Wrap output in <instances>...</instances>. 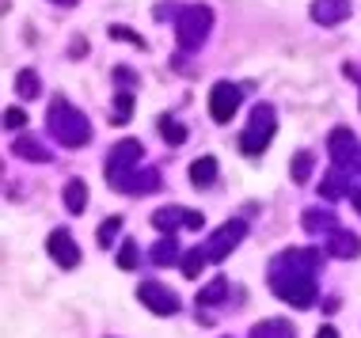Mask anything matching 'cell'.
I'll list each match as a JSON object with an SVG mask.
<instances>
[{
    "mask_svg": "<svg viewBox=\"0 0 361 338\" xmlns=\"http://www.w3.org/2000/svg\"><path fill=\"white\" fill-rule=\"evenodd\" d=\"M300 225H305V232H312V236H331L335 228H343V225H338V217L331 213V209H324V206H316V209H305V217H300Z\"/></svg>",
    "mask_w": 361,
    "mask_h": 338,
    "instance_id": "16",
    "label": "cell"
},
{
    "mask_svg": "<svg viewBox=\"0 0 361 338\" xmlns=\"http://www.w3.org/2000/svg\"><path fill=\"white\" fill-rule=\"evenodd\" d=\"M156 125H160L164 141H168L171 149H179V144L187 141V125H183L179 118H171V114H160V118H156Z\"/></svg>",
    "mask_w": 361,
    "mask_h": 338,
    "instance_id": "24",
    "label": "cell"
},
{
    "mask_svg": "<svg viewBox=\"0 0 361 338\" xmlns=\"http://www.w3.org/2000/svg\"><path fill=\"white\" fill-rule=\"evenodd\" d=\"M327 255L331 258H357L361 255V239L354 236V232H346V228H335L327 236Z\"/></svg>",
    "mask_w": 361,
    "mask_h": 338,
    "instance_id": "15",
    "label": "cell"
},
{
    "mask_svg": "<svg viewBox=\"0 0 361 338\" xmlns=\"http://www.w3.org/2000/svg\"><path fill=\"white\" fill-rule=\"evenodd\" d=\"M111 125H126L133 118V92H122L118 88V95H114V103H111Z\"/></svg>",
    "mask_w": 361,
    "mask_h": 338,
    "instance_id": "26",
    "label": "cell"
},
{
    "mask_svg": "<svg viewBox=\"0 0 361 338\" xmlns=\"http://www.w3.org/2000/svg\"><path fill=\"white\" fill-rule=\"evenodd\" d=\"M350 15V0H312V19L319 27H338Z\"/></svg>",
    "mask_w": 361,
    "mask_h": 338,
    "instance_id": "13",
    "label": "cell"
},
{
    "mask_svg": "<svg viewBox=\"0 0 361 338\" xmlns=\"http://www.w3.org/2000/svg\"><path fill=\"white\" fill-rule=\"evenodd\" d=\"M240 103H243V88H240V84L217 80L209 88V118L217 122V125H228L232 118H236Z\"/></svg>",
    "mask_w": 361,
    "mask_h": 338,
    "instance_id": "7",
    "label": "cell"
},
{
    "mask_svg": "<svg viewBox=\"0 0 361 338\" xmlns=\"http://www.w3.org/2000/svg\"><path fill=\"white\" fill-rule=\"evenodd\" d=\"M209 31H213V8L209 4H187L175 12V42H179L183 54L202 50Z\"/></svg>",
    "mask_w": 361,
    "mask_h": 338,
    "instance_id": "3",
    "label": "cell"
},
{
    "mask_svg": "<svg viewBox=\"0 0 361 338\" xmlns=\"http://www.w3.org/2000/svg\"><path fill=\"white\" fill-rule=\"evenodd\" d=\"M114 190H122V194H156V190L164 187V179H160V171L156 168H130V171H122V175H111L106 179Z\"/></svg>",
    "mask_w": 361,
    "mask_h": 338,
    "instance_id": "8",
    "label": "cell"
},
{
    "mask_svg": "<svg viewBox=\"0 0 361 338\" xmlns=\"http://www.w3.org/2000/svg\"><path fill=\"white\" fill-rule=\"evenodd\" d=\"M106 35H111V38H126V42H133L137 50H149V42H145V38H141L137 31H130V27H111Z\"/></svg>",
    "mask_w": 361,
    "mask_h": 338,
    "instance_id": "31",
    "label": "cell"
},
{
    "mask_svg": "<svg viewBox=\"0 0 361 338\" xmlns=\"http://www.w3.org/2000/svg\"><path fill=\"white\" fill-rule=\"evenodd\" d=\"M274 133H278V111L270 107V103H259V107L251 111L247 125H243V133H240V152L243 156L267 152L270 141H274Z\"/></svg>",
    "mask_w": 361,
    "mask_h": 338,
    "instance_id": "4",
    "label": "cell"
},
{
    "mask_svg": "<svg viewBox=\"0 0 361 338\" xmlns=\"http://www.w3.org/2000/svg\"><path fill=\"white\" fill-rule=\"evenodd\" d=\"M54 4H76V0H54Z\"/></svg>",
    "mask_w": 361,
    "mask_h": 338,
    "instance_id": "37",
    "label": "cell"
},
{
    "mask_svg": "<svg viewBox=\"0 0 361 338\" xmlns=\"http://www.w3.org/2000/svg\"><path fill=\"white\" fill-rule=\"evenodd\" d=\"M61 198H65V213H84L87 209V182L84 179H69L65 182V190H61Z\"/></svg>",
    "mask_w": 361,
    "mask_h": 338,
    "instance_id": "20",
    "label": "cell"
},
{
    "mask_svg": "<svg viewBox=\"0 0 361 338\" xmlns=\"http://www.w3.org/2000/svg\"><path fill=\"white\" fill-rule=\"evenodd\" d=\"M69 57H87V38H73V50Z\"/></svg>",
    "mask_w": 361,
    "mask_h": 338,
    "instance_id": "34",
    "label": "cell"
},
{
    "mask_svg": "<svg viewBox=\"0 0 361 338\" xmlns=\"http://www.w3.org/2000/svg\"><path fill=\"white\" fill-rule=\"evenodd\" d=\"M224 301H228V277H224V274L209 277V282L198 289V308H209V304H224Z\"/></svg>",
    "mask_w": 361,
    "mask_h": 338,
    "instance_id": "21",
    "label": "cell"
},
{
    "mask_svg": "<svg viewBox=\"0 0 361 338\" xmlns=\"http://www.w3.org/2000/svg\"><path fill=\"white\" fill-rule=\"evenodd\" d=\"M312 168H316V156H312L308 149L293 152V160H289V175H293V182H308V179H312Z\"/></svg>",
    "mask_w": 361,
    "mask_h": 338,
    "instance_id": "25",
    "label": "cell"
},
{
    "mask_svg": "<svg viewBox=\"0 0 361 338\" xmlns=\"http://www.w3.org/2000/svg\"><path fill=\"white\" fill-rule=\"evenodd\" d=\"M149 263H152V266H171V263H179V244H175V236L156 239L152 251H149Z\"/></svg>",
    "mask_w": 361,
    "mask_h": 338,
    "instance_id": "22",
    "label": "cell"
},
{
    "mask_svg": "<svg viewBox=\"0 0 361 338\" xmlns=\"http://www.w3.org/2000/svg\"><path fill=\"white\" fill-rule=\"evenodd\" d=\"M137 244H133V239H122V247H118V266L122 270H137Z\"/></svg>",
    "mask_w": 361,
    "mask_h": 338,
    "instance_id": "29",
    "label": "cell"
},
{
    "mask_svg": "<svg viewBox=\"0 0 361 338\" xmlns=\"http://www.w3.org/2000/svg\"><path fill=\"white\" fill-rule=\"evenodd\" d=\"M4 125H8V130H23V125H27V111L23 107H8L4 111Z\"/></svg>",
    "mask_w": 361,
    "mask_h": 338,
    "instance_id": "32",
    "label": "cell"
},
{
    "mask_svg": "<svg viewBox=\"0 0 361 338\" xmlns=\"http://www.w3.org/2000/svg\"><path fill=\"white\" fill-rule=\"evenodd\" d=\"M12 152L19 160H31V163H50L54 160L50 144H42L38 137H27V133H19V137L12 141Z\"/></svg>",
    "mask_w": 361,
    "mask_h": 338,
    "instance_id": "14",
    "label": "cell"
},
{
    "mask_svg": "<svg viewBox=\"0 0 361 338\" xmlns=\"http://www.w3.org/2000/svg\"><path fill=\"white\" fill-rule=\"evenodd\" d=\"M46 251H50V258L61 270H73V266H80V244L73 239V232L69 228H54L50 232V239H46Z\"/></svg>",
    "mask_w": 361,
    "mask_h": 338,
    "instance_id": "11",
    "label": "cell"
},
{
    "mask_svg": "<svg viewBox=\"0 0 361 338\" xmlns=\"http://www.w3.org/2000/svg\"><path fill=\"white\" fill-rule=\"evenodd\" d=\"M46 133L61 144V149H84L92 144V122L80 107H73L65 95H54L46 107Z\"/></svg>",
    "mask_w": 361,
    "mask_h": 338,
    "instance_id": "2",
    "label": "cell"
},
{
    "mask_svg": "<svg viewBox=\"0 0 361 338\" xmlns=\"http://www.w3.org/2000/svg\"><path fill=\"white\" fill-rule=\"evenodd\" d=\"M16 92H19V99L23 103H31L42 95V80H38V73L35 69H19L16 73Z\"/></svg>",
    "mask_w": 361,
    "mask_h": 338,
    "instance_id": "23",
    "label": "cell"
},
{
    "mask_svg": "<svg viewBox=\"0 0 361 338\" xmlns=\"http://www.w3.org/2000/svg\"><path fill=\"white\" fill-rule=\"evenodd\" d=\"M209 258H206V251L202 247H194V251H187V255H183V263H179V270H183V277H198V270L206 266Z\"/></svg>",
    "mask_w": 361,
    "mask_h": 338,
    "instance_id": "28",
    "label": "cell"
},
{
    "mask_svg": "<svg viewBox=\"0 0 361 338\" xmlns=\"http://www.w3.org/2000/svg\"><path fill=\"white\" fill-rule=\"evenodd\" d=\"M221 338H232V334H221Z\"/></svg>",
    "mask_w": 361,
    "mask_h": 338,
    "instance_id": "38",
    "label": "cell"
},
{
    "mask_svg": "<svg viewBox=\"0 0 361 338\" xmlns=\"http://www.w3.org/2000/svg\"><path fill=\"white\" fill-rule=\"evenodd\" d=\"M137 301L149 308L152 315H175V312L183 308L179 293H175V289H168V285H160V282H141V285H137Z\"/></svg>",
    "mask_w": 361,
    "mask_h": 338,
    "instance_id": "9",
    "label": "cell"
},
{
    "mask_svg": "<svg viewBox=\"0 0 361 338\" xmlns=\"http://www.w3.org/2000/svg\"><path fill=\"white\" fill-rule=\"evenodd\" d=\"M206 225V217L198 213V209H183V206H164L152 213V228H160L164 236H171L175 228H202Z\"/></svg>",
    "mask_w": 361,
    "mask_h": 338,
    "instance_id": "10",
    "label": "cell"
},
{
    "mask_svg": "<svg viewBox=\"0 0 361 338\" xmlns=\"http://www.w3.org/2000/svg\"><path fill=\"white\" fill-rule=\"evenodd\" d=\"M350 201H354V209L361 213V187H354V190H350Z\"/></svg>",
    "mask_w": 361,
    "mask_h": 338,
    "instance_id": "36",
    "label": "cell"
},
{
    "mask_svg": "<svg viewBox=\"0 0 361 338\" xmlns=\"http://www.w3.org/2000/svg\"><path fill=\"white\" fill-rule=\"evenodd\" d=\"M247 338H297V327L293 320H281V315H270V320L255 323L247 331Z\"/></svg>",
    "mask_w": 361,
    "mask_h": 338,
    "instance_id": "18",
    "label": "cell"
},
{
    "mask_svg": "<svg viewBox=\"0 0 361 338\" xmlns=\"http://www.w3.org/2000/svg\"><path fill=\"white\" fill-rule=\"evenodd\" d=\"M327 156L335 168H343L346 175L361 179V141L346 130V125H335V130L327 133Z\"/></svg>",
    "mask_w": 361,
    "mask_h": 338,
    "instance_id": "5",
    "label": "cell"
},
{
    "mask_svg": "<svg viewBox=\"0 0 361 338\" xmlns=\"http://www.w3.org/2000/svg\"><path fill=\"white\" fill-rule=\"evenodd\" d=\"M217 182V156H198L190 163V187L194 190H209Z\"/></svg>",
    "mask_w": 361,
    "mask_h": 338,
    "instance_id": "19",
    "label": "cell"
},
{
    "mask_svg": "<svg viewBox=\"0 0 361 338\" xmlns=\"http://www.w3.org/2000/svg\"><path fill=\"white\" fill-rule=\"evenodd\" d=\"M118 232H122V217L114 213V217L99 220V232H95V244H99L103 251H111V244H114V239H118Z\"/></svg>",
    "mask_w": 361,
    "mask_h": 338,
    "instance_id": "27",
    "label": "cell"
},
{
    "mask_svg": "<svg viewBox=\"0 0 361 338\" xmlns=\"http://www.w3.org/2000/svg\"><path fill=\"white\" fill-rule=\"evenodd\" d=\"M316 338H338V327H335V323H324V327L316 331Z\"/></svg>",
    "mask_w": 361,
    "mask_h": 338,
    "instance_id": "35",
    "label": "cell"
},
{
    "mask_svg": "<svg viewBox=\"0 0 361 338\" xmlns=\"http://www.w3.org/2000/svg\"><path fill=\"white\" fill-rule=\"evenodd\" d=\"M114 84H118L122 92H133V88H137V76H133L130 65H118V69H114Z\"/></svg>",
    "mask_w": 361,
    "mask_h": 338,
    "instance_id": "30",
    "label": "cell"
},
{
    "mask_svg": "<svg viewBox=\"0 0 361 338\" xmlns=\"http://www.w3.org/2000/svg\"><path fill=\"white\" fill-rule=\"evenodd\" d=\"M106 338H111V334H106Z\"/></svg>",
    "mask_w": 361,
    "mask_h": 338,
    "instance_id": "39",
    "label": "cell"
},
{
    "mask_svg": "<svg viewBox=\"0 0 361 338\" xmlns=\"http://www.w3.org/2000/svg\"><path fill=\"white\" fill-rule=\"evenodd\" d=\"M343 73H346V80L361 92V69H354V61H346V65H343Z\"/></svg>",
    "mask_w": 361,
    "mask_h": 338,
    "instance_id": "33",
    "label": "cell"
},
{
    "mask_svg": "<svg viewBox=\"0 0 361 338\" xmlns=\"http://www.w3.org/2000/svg\"><path fill=\"white\" fill-rule=\"evenodd\" d=\"M243 236H247V220H240V217L236 220H224L221 228H213V236L202 244V251H206L209 263H224V258L243 244Z\"/></svg>",
    "mask_w": 361,
    "mask_h": 338,
    "instance_id": "6",
    "label": "cell"
},
{
    "mask_svg": "<svg viewBox=\"0 0 361 338\" xmlns=\"http://www.w3.org/2000/svg\"><path fill=\"white\" fill-rule=\"evenodd\" d=\"M354 175H346L343 168H335L331 163V171H327V179H324V187H319V198H327V201H335V198H350V190H354V182H350Z\"/></svg>",
    "mask_w": 361,
    "mask_h": 338,
    "instance_id": "17",
    "label": "cell"
},
{
    "mask_svg": "<svg viewBox=\"0 0 361 338\" xmlns=\"http://www.w3.org/2000/svg\"><path fill=\"white\" fill-rule=\"evenodd\" d=\"M141 156H145V149H141L137 137L118 141L111 152H106V179H111V175H122V171H130V168H137Z\"/></svg>",
    "mask_w": 361,
    "mask_h": 338,
    "instance_id": "12",
    "label": "cell"
},
{
    "mask_svg": "<svg viewBox=\"0 0 361 338\" xmlns=\"http://www.w3.org/2000/svg\"><path fill=\"white\" fill-rule=\"evenodd\" d=\"M319 266H324L319 247H286L270 258L267 285L278 301L293 308H312L319 301Z\"/></svg>",
    "mask_w": 361,
    "mask_h": 338,
    "instance_id": "1",
    "label": "cell"
}]
</instances>
